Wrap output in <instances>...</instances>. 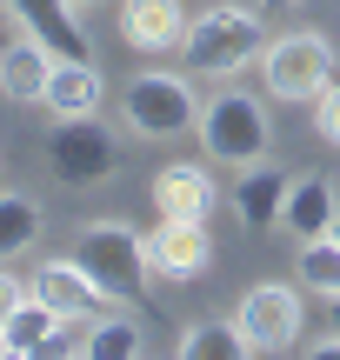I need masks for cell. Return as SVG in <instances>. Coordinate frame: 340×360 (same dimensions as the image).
Returning a JSON list of instances; mask_svg holds the SVG:
<instances>
[{
  "label": "cell",
  "mask_w": 340,
  "mask_h": 360,
  "mask_svg": "<svg viewBox=\"0 0 340 360\" xmlns=\"http://www.w3.org/2000/svg\"><path fill=\"white\" fill-rule=\"evenodd\" d=\"M74 260L93 274V287H100L114 307L140 300V287L154 281V274H147V233L133 227V220H120V214L87 220V227L74 233Z\"/></svg>",
  "instance_id": "obj_1"
},
{
  "label": "cell",
  "mask_w": 340,
  "mask_h": 360,
  "mask_svg": "<svg viewBox=\"0 0 340 360\" xmlns=\"http://www.w3.org/2000/svg\"><path fill=\"white\" fill-rule=\"evenodd\" d=\"M267 34H261V13L247 7H207L200 20H187L181 34V60L194 80H234L247 74V60H261Z\"/></svg>",
  "instance_id": "obj_2"
},
{
  "label": "cell",
  "mask_w": 340,
  "mask_h": 360,
  "mask_svg": "<svg viewBox=\"0 0 340 360\" xmlns=\"http://www.w3.org/2000/svg\"><path fill=\"white\" fill-rule=\"evenodd\" d=\"M200 154L221 160V167H254V160H267V147H274V120H267V107L254 101L247 87H234V80H221V94L214 101H200Z\"/></svg>",
  "instance_id": "obj_3"
},
{
  "label": "cell",
  "mask_w": 340,
  "mask_h": 360,
  "mask_svg": "<svg viewBox=\"0 0 340 360\" xmlns=\"http://www.w3.org/2000/svg\"><path fill=\"white\" fill-rule=\"evenodd\" d=\"M120 120L140 141H181V134L200 127V94L187 74H167V67H147L120 87Z\"/></svg>",
  "instance_id": "obj_4"
},
{
  "label": "cell",
  "mask_w": 340,
  "mask_h": 360,
  "mask_svg": "<svg viewBox=\"0 0 340 360\" xmlns=\"http://www.w3.org/2000/svg\"><path fill=\"white\" fill-rule=\"evenodd\" d=\"M40 154H47L60 187H100V180L120 174V134L100 114H74V120H53L47 127Z\"/></svg>",
  "instance_id": "obj_5"
},
{
  "label": "cell",
  "mask_w": 340,
  "mask_h": 360,
  "mask_svg": "<svg viewBox=\"0 0 340 360\" xmlns=\"http://www.w3.org/2000/svg\"><path fill=\"white\" fill-rule=\"evenodd\" d=\"M261 80L274 101L287 107H314V94L334 80V40L314 34V27H294V34H274L261 47Z\"/></svg>",
  "instance_id": "obj_6"
},
{
  "label": "cell",
  "mask_w": 340,
  "mask_h": 360,
  "mask_svg": "<svg viewBox=\"0 0 340 360\" xmlns=\"http://www.w3.org/2000/svg\"><path fill=\"white\" fill-rule=\"evenodd\" d=\"M234 327L247 334V354H294V347H301V327H307L301 287H287V281L247 287L240 307H234Z\"/></svg>",
  "instance_id": "obj_7"
},
{
  "label": "cell",
  "mask_w": 340,
  "mask_h": 360,
  "mask_svg": "<svg viewBox=\"0 0 340 360\" xmlns=\"http://www.w3.org/2000/svg\"><path fill=\"white\" fill-rule=\"evenodd\" d=\"M214 267V240H207V220H167L160 214L147 227V274L154 281H200Z\"/></svg>",
  "instance_id": "obj_8"
},
{
  "label": "cell",
  "mask_w": 340,
  "mask_h": 360,
  "mask_svg": "<svg viewBox=\"0 0 340 360\" xmlns=\"http://www.w3.org/2000/svg\"><path fill=\"white\" fill-rule=\"evenodd\" d=\"M27 294H34V300H47V307L60 314L67 327H74V321H93V314H107V307H114V300L93 287V274L80 267L74 254L40 260V267H34V281H27Z\"/></svg>",
  "instance_id": "obj_9"
},
{
  "label": "cell",
  "mask_w": 340,
  "mask_h": 360,
  "mask_svg": "<svg viewBox=\"0 0 340 360\" xmlns=\"http://www.w3.org/2000/svg\"><path fill=\"white\" fill-rule=\"evenodd\" d=\"M40 107H47L53 120H74V114H100L107 107V74L87 60V53H60L47 74V94H40Z\"/></svg>",
  "instance_id": "obj_10"
},
{
  "label": "cell",
  "mask_w": 340,
  "mask_h": 360,
  "mask_svg": "<svg viewBox=\"0 0 340 360\" xmlns=\"http://www.w3.org/2000/svg\"><path fill=\"white\" fill-rule=\"evenodd\" d=\"M214 200H221V187H214L207 160H167L154 174V214L167 220H207Z\"/></svg>",
  "instance_id": "obj_11"
},
{
  "label": "cell",
  "mask_w": 340,
  "mask_h": 360,
  "mask_svg": "<svg viewBox=\"0 0 340 360\" xmlns=\"http://www.w3.org/2000/svg\"><path fill=\"white\" fill-rule=\"evenodd\" d=\"M53 60H60V53H53L40 34H13L7 47H0V94H7L13 107H40Z\"/></svg>",
  "instance_id": "obj_12"
},
{
  "label": "cell",
  "mask_w": 340,
  "mask_h": 360,
  "mask_svg": "<svg viewBox=\"0 0 340 360\" xmlns=\"http://www.w3.org/2000/svg\"><path fill=\"white\" fill-rule=\"evenodd\" d=\"M187 7L181 0H120V40L140 53H181Z\"/></svg>",
  "instance_id": "obj_13"
},
{
  "label": "cell",
  "mask_w": 340,
  "mask_h": 360,
  "mask_svg": "<svg viewBox=\"0 0 340 360\" xmlns=\"http://www.w3.org/2000/svg\"><path fill=\"white\" fill-rule=\"evenodd\" d=\"M287 180H294V174L267 167V160L240 167V180H234V220H240V227H254V233L280 227V207H287Z\"/></svg>",
  "instance_id": "obj_14"
},
{
  "label": "cell",
  "mask_w": 340,
  "mask_h": 360,
  "mask_svg": "<svg viewBox=\"0 0 340 360\" xmlns=\"http://www.w3.org/2000/svg\"><path fill=\"white\" fill-rule=\"evenodd\" d=\"M334 214H340V187H334L327 174H294V180H287L280 227H294V240H320Z\"/></svg>",
  "instance_id": "obj_15"
},
{
  "label": "cell",
  "mask_w": 340,
  "mask_h": 360,
  "mask_svg": "<svg viewBox=\"0 0 340 360\" xmlns=\"http://www.w3.org/2000/svg\"><path fill=\"white\" fill-rule=\"evenodd\" d=\"M7 7L20 20V34H40L53 53H87V27L67 0H7Z\"/></svg>",
  "instance_id": "obj_16"
},
{
  "label": "cell",
  "mask_w": 340,
  "mask_h": 360,
  "mask_svg": "<svg viewBox=\"0 0 340 360\" xmlns=\"http://www.w3.org/2000/svg\"><path fill=\"white\" fill-rule=\"evenodd\" d=\"M74 354H87V360H140L147 354V327L133 321L127 307H107V314L87 321V334L74 340Z\"/></svg>",
  "instance_id": "obj_17"
},
{
  "label": "cell",
  "mask_w": 340,
  "mask_h": 360,
  "mask_svg": "<svg viewBox=\"0 0 340 360\" xmlns=\"http://www.w3.org/2000/svg\"><path fill=\"white\" fill-rule=\"evenodd\" d=\"M60 334H67V321L47 307V300H34L27 294L20 307H13V321L0 327V340H7V354L13 360H34V354H60Z\"/></svg>",
  "instance_id": "obj_18"
},
{
  "label": "cell",
  "mask_w": 340,
  "mask_h": 360,
  "mask_svg": "<svg viewBox=\"0 0 340 360\" xmlns=\"http://www.w3.org/2000/svg\"><path fill=\"white\" fill-rule=\"evenodd\" d=\"M174 354L181 360H240L247 354V334H240L234 321H221V314H194V321H181V334H174Z\"/></svg>",
  "instance_id": "obj_19"
},
{
  "label": "cell",
  "mask_w": 340,
  "mask_h": 360,
  "mask_svg": "<svg viewBox=\"0 0 340 360\" xmlns=\"http://www.w3.org/2000/svg\"><path fill=\"white\" fill-rule=\"evenodd\" d=\"M40 220L47 214H40L34 193H7L0 187V260H20L27 247L40 240Z\"/></svg>",
  "instance_id": "obj_20"
},
{
  "label": "cell",
  "mask_w": 340,
  "mask_h": 360,
  "mask_svg": "<svg viewBox=\"0 0 340 360\" xmlns=\"http://www.w3.org/2000/svg\"><path fill=\"white\" fill-rule=\"evenodd\" d=\"M301 287L340 300V247L327 240V233H320V240H301Z\"/></svg>",
  "instance_id": "obj_21"
},
{
  "label": "cell",
  "mask_w": 340,
  "mask_h": 360,
  "mask_svg": "<svg viewBox=\"0 0 340 360\" xmlns=\"http://www.w3.org/2000/svg\"><path fill=\"white\" fill-rule=\"evenodd\" d=\"M314 134L327 147H340V80H327V87L314 94Z\"/></svg>",
  "instance_id": "obj_22"
},
{
  "label": "cell",
  "mask_w": 340,
  "mask_h": 360,
  "mask_svg": "<svg viewBox=\"0 0 340 360\" xmlns=\"http://www.w3.org/2000/svg\"><path fill=\"white\" fill-rule=\"evenodd\" d=\"M20 300H27V281H20V274H7V267H0V327L13 321V307H20Z\"/></svg>",
  "instance_id": "obj_23"
},
{
  "label": "cell",
  "mask_w": 340,
  "mask_h": 360,
  "mask_svg": "<svg viewBox=\"0 0 340 360\" xmlns=\"http://www.w3.org/2000/svg\"><path fill=\"white\" fill-rule=\"evenodd\" d=\"M307 354H314V360H334V354H340V334H320V340H307Z\"/></svg>",
  "instance_id": "obj_24"
},
{
  "label": "cell",
  "mask_w": 340,
  "mask_h": 360,
  "mask_svg": "<svg viewBox=\"0 0 340 360\" xmlns=\"http://www.w3.org/2000/svg\"><path fill=\"white\" fill-rule=\"evenodd\" d=\"M67 7H74L80 20H87V13H93V7H107V0H67Z\"/></svg>",
  "instance_id": "obj_25"
},
{
  "label": "cell",
  "mask_w": 340,
  "mask_h": 360,
  "mask_svg": "<svg viewBox=\"0 0 340 360\" xmlns=\"http://www.w3.org/2000/svg\"><path fill=\"white\" fill-rule=\"evenodd\" d=\"M327 240H334V247H340V214H334V220H327Z\"/></svg>",
  "instance_id": "obj_26"
},
{
  "label": "cell",
  "mask_w": 340,
  "mask_h": 360,
  "mask_svg": "<svg viewBox=\"0 0 340 360\" xmlns=\"http://www.w3.org/2000/svg\"><path fill=\"white\" fill-rule=\"evenodd\" d=\"M327 307H334V334H340V300H327Z\"/></svg>",
  "instance_id": "obj_27"
},
{
  "label": "cell",
  "mask_w": 340,
  "mask_h": 360,
  "mask_svg": "<svg viewBox=\"0 0 340 360\" xmlns=\"http://www.w3.org/2000/svg\"><path fill=\"white\" fill-rule=\"evenodd\" d=\"M267 7H287V0H267Z\"/></svg>",
  "instance_id": "obj_28"
}]
</instances>
